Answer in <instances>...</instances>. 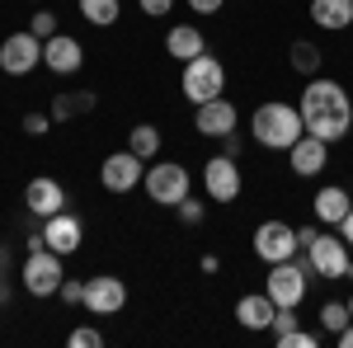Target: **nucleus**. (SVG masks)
Here are the masks:
<instances>
[{
  "mask_svg": "<svg viewBox=\"0 0 353 348\" xmlns=\"http://www.w3.org/2000/svg\"><path fill=\"white\" fill-rule=\"evenodd\" d=\"M0 296H5V278H0Z\"/></svg>",
  "mask_w": 353,
  "mask_h": 348,
  "instance_id": "40",
  "label": "nucleus"
},
{
  "mask_svg": "<svg viewBox=\"0 0 353 348\" xmlns=\"http://www.w3.org/2000/svg\"><path fill=\"white\" fill-rule=\"evenodd\" d=\"M254 254H259L264 264L297 259V254H301L297 226H288V221H259V226H254Z\"/></svg>",
  "mask_w": 353,
  "mask_h": 348,
  "instance_id": "8",
  "label": "nucleus"
},
{
  "mask_svg": "<svg viewBox=\"0 0 353 348\" xmlns=\"http://www.w3.org/2000/svg\"><path fill=\"white\" fill-rule=\"evenodd\" d=\"M94 104H99L94 90H61V94L52 99V123H71L76 113H90Z\"/></svg>",
  "mask_w": 353,
  "mask_h": 348,
  "instance_id": "22",
  "label": "nucleus"
},
{
  "mask_svg": "<svg viewBox=\"0 0 353 348\" xmlns=\"http://www.w3.org/2000/svg\"><path fill=\"white\" fill-rule=\"evenodd\" d=\"M57 296H61L66 306H81V301H85V283H81V278H66V283L57 287Z\"/></svg>",
  "mask_w": 353,
  "mask_h": 348,
  "instance_id": "31",
  "label": "nucleus"
},
{
  "mask_svg": "<svg viewBox=\"0 0 353 348\" xmlns=\"http://www.w3.org/2000/svg\"><path fill=\"white\" fill-rule=\"evenodd\" d=\"M174 216H179V221H184V226H198V221H203V216H208V207H203V203H198V198H184V203H179V207H174Z\"/></svg>",
  "mask_w": 353,
  "mask_h": 348,
  "instance_id": "29",
  "label": "nucleus"
},
{
  "mask_svg": "<svg viewBox=\"0 0 353 348\" xmlns=\"http://www.w3.org/2000/svg\"><path fill=\"white\" fill-rule=\"evenodd\" d=\"M221 156H236V161H241V132H226V136H221Z\"/></svg>",
  "mask_w": 353,
  "mask_h": 348,
  "instance_id": "34",
  "label": "nucleus"
},
{
  "mask_svg": "<svg viewBox=\"0 0 353 348\" xmlns=\"http://www.w3.org/2000/svg\"><path fill=\"white\" fill-rule=\"evenodd\" d=\"M141 179H146V161L137 151H113L99 165V184L109 193H132V188H141Z\"/></svg>",
  "mask_w": 353,
  "mask_h": 348,
  "instance_id": "11",
  "label": "nucleus"
},
{
  "mask_svg": "<svg viewBox=\"0 0 353 348\" xmlns=\"http://www.w3.org/2000/svg\"><path fill=\"white\" fill-rule=\"evenodd\" d=\"M137 5H141V14H146V19H165V14L174 10V0H137Z\"/></svg>",
  "mask_w": 353,
  "mask_h": 348,
  "instance_id": "33",
  "label": "nucleus"
},
{
  "mask_svg": "<svg viewBox=\"0 0 353 348\" xmlns=\"http://www.w3.org/2000/svg\"><path fill=\"white\" fill-rule=\"evenodd\" d=\"M19 283H24L28 296H57V287L66 283V268H61V254L57 249H28L24 268H19Z\"/></svg>",
  "mask_w": 353,
  "mask_h": 348,
  "instance_id": "6",
  "label": "nucleus"
},
{
  "mask_svg": "<svg viewBox=\"0 0 353 348\" xmlns=\"http://www.w3.org/2000/svg\"><path fill=\"white\" fill-rule=\"evenodd\" d=\"M306 283H311V268L297 264V259H283V264H269L264 292H269L278 306H292V311H297L301 301H306Z\"/></svg>",
  "mask_w": 353,
  "mask_h": 348,
  "instance_id": "7",
  "label": "nucleus"
},
{
  "mask_svg": "<svg viewBox=\"0 0 353 348\" xmlns=\"http://www.w3.org/2000/svg\"><path fill=\"white\" fill-rule=\"evenodd\" d=\"M297 108H301L306 132L330 141V146L353 132V99H349V90L339 81H330V76H311L306 90H301V99H297Z\"/></svg>",
  "mask_w": 353,
  "mask_h": 348,
  "instance_id": "1",
  "label": "nucleus"
},
{
  "mask_svg": "<svg viewBox=\"0 0 353 348\" xmlns=\"http://www.w3.org/2000/svg\"><path fill=\"white\" fill-rule=\"evenodd\" d=\"M321 344V334H316V329H292V334H283V339H278V348H316Z\"/></svg>",
  "mask_w": 353,
  "mask_h": 348,
  "instance_id": "28",
  "label": "nucleus"
},
{
  "mask_svg": "<svg viewBox=\"0 0 353 348\" xmlns=\"http://www.w3.org/2000/svg\"><path fill=\"white\" fill-rule=\"evenodd\" d=\"M179 90H184V99H189L193 108L208 104V99H217L221 90H226V66H221L212 52L193 57V61H184V76H179Z\"/></svg>",
  "mask_w": 353,
  "mask_h": 348,
  "instance_id": "5",
  "label": "nucleus"
},
{
  "mask_svg": "<svg viewBox=\"0 0 353 348\" xmlns=\"http://www.w3.org/2000/svg\"><path fill=\"white\" fill-rule=\"evenodd\" d=\"M349 316H353V296H349Z\"/></svg>",
  "mask_w": 353,
  "mask_h": 348,
  "instance_id": "41",
  "label": "nucleus"
},
{
  "mask_svg": "<svg viewBox=\"0 0 353 348\" xmlns=\"http://www.w3.org/2000/svg\"><path fill=\"white\" fill-rule=\"evenodd\" d=\"M52 127H57L52 113H38V108H33V113H24V132H28V136H48Z\"/></svg>",
  "mask_w": 353,
  "mask_h": 348,
  "instance_id": "30",
  "label": "nucleus"
},
{
  "mask_svg": "<svg viewBox=\"0 0 353 348\" xmlns=\"http://www.w3.org/2000/svg\"><path fill=\"white\" fill-rule=\"evenodd\" d=\"M236 123H241V113H236V104H231L226 94H217V99H208V104L193 108V127H198V136L221 141L226 132H236Z\"/></svg>",
  "mask_w": 353,
  "mask_h": 348,
  "instance_id": "13",
  "label": "nucleus"
},
{
  "mask_svg": "<svg viewBox=\"0 0 353 348\" xmlns=\"http://www.w3.org/2000/svg\"><path fill=\"white\" fill-rule=\"evenodd\" d=\"M28 33H38V38L61 33V28H57V14H52V10H33V14H28Z\"/></svg>",
  "mask_w": 353,
  "mask_h": 348,
  "instance_id": "27",
  "label": "nucleus"
},
{
  "mask_svg": "<svg viewBox=\"0 0 353 348\" xmlns=\"http://www.w3.org/2000/svg\"><path fill=\"white\" fill-rule=\"evenodd\" d=\"M38 66H43V38H38V33L19 28V33H10V38L0 43V71H5V76H28V71H38Z\"/></svg>",
  "mask_w": 353,
  "mask_h": 348,
  "instance_id": "10",
  "label": "nucleus"
},
{
  "mask_svg": "<svg viewBox=\"0 0 353 348\" xmlns=\"http://www.w3.org/2000/svg\"><path fill=\"white\" fill-rule=\"evenodd\" d=\"M43 240H48V249H57L61 259H66V254H76V249H81V240H85L81 216L61 207L57 216H48V221H43Z\"/></svg>",
  "mask_w": 353,
  "mask_h": 348,
  "instance_id": "16",
  "label": "nucleus"
},
{
  "mask_svg": "<svg viewBox=\"0 0 353 348\" xmlns=\"http://www.w3.org/2000/svg\"><path fill=\"white\" fill-rule=\"evenodd\" d=\"M198 268H203V273H217L221 259H217V254H203V259H198Z\"/></svg>",
  "mask_w": 353,
  "mask_h": 348,
  "instance_id": "38",
  "label": "nucleus"
},
{
  "mask_svg": "<svg viewBox=\"0 0 353 348\" xmlns=\"http://www.w3.org/2000/svg\"><path fill=\"white\" fill-rule=\"evenodd\" d=\"M71 344H76V348H99V344H104V334H99L94 325H81V329H71Z\"/></svg>",
  "mask_w": 353,
  "mask_h": 348,
  "instance_id": "32",
  "label": "nucleus"
},
{
  "mask_svg": "<svg viewBox=\"0 0 353 348\" xmlns=\"http://www.w3.org/2000/svg\"><path fill=\"white\" fill-rule=\"evenodd\" d=\"M311 19L325 33H344L353 24V0H311Z\"/></svg>",
  "mask_w": 353,
  "mask_h": 348,
  "instance_id": "21",
  "label": "nucleus"
},
{
  "mask_svg": "<svg viewBox=\"0 0 353 348\" xmlns=\"http://www.w3.org/2000/svg\"><path fill=\"white\" fill-rule=\"evenodd\" d=\"M165 52L174 57V61H193V57L208 52V38H203L198 24H174L170 33H165Z\"/></svg>",
  "mask_w": 353,
  "mask_h": 348,
  "instance_id": "19",
  "label": "nucleus"
},
{
  "mask_svg": "<svg viewBox=\"0 0 353 348\" xmlns=\"http://www.w3.org/2000/svg\"><path fill=\"white\" fill-rule=\"evenodd\" d=\"M273 316H278V301H273L269 292H245L241 301H236V320H241V329H269Z\"/></svg>",
  "mask_w": 353,
  "mask_h": 348,
  "instance_id": "18",
  "label": "nucleus"
},
{
  "mask_svg": "<svg viewBox=\"0 0 353 348\" xmlns=\"http://www.w3.org/2000/svg\"><path fill=\"white\" fill-rule=\"evenodd\" d=\"M5 264H10V249H0V278H5Z\"/></svg>",
  "mask_w": 353,
  "mask_h": 348,
  "instance_id": "39",
  "label": "nucleus"
},
{
  "mask_svg": "<svg viewBox=\"0 0 353 348\" xmlns=\"http://www.w3.org/2000/svg\"><path fill=\"white\" fill-rule=\"evenodd\" d=\"M221 5H226V0H189V10H193V14H217Z\"/></svg>",
  "mask_w": 353,
  "mask_h": 348,
  "instance_id": "35",
  "label": "nucleus"
},
{
  "mask_svg": "<svg viewBox=\"0 0 353 348\" xmlns=\"http://www.w3.org/2000/svg\"><path fill=\"white\" fill-rule=\"evenodd\" d=\"M306 132L297 104H283V99H269L250 113V136L264 146V151H292V141Z\"/></svg>",
  "mask_w": 353,
  "mask_h": 348,
  "instance_id": "2",
  "label": "nucleus"
},
{
  "mask_svg": "<svg viewBox=\"0 0 353 348\" xmlns=\"http://www.w3.org/2000/svg\"><path fill=\"white\" fill-rule=\"evenodd\" d=\"M288 61H292V71H297V76H306V81H311V76H321L325 52H321L311 38H297V43H292V52H288Z\"/></svg>",
  "mask_w": 353,
  "mask_h": 348,
  "instance_id": "23",
  "label": "nucleus"
},
{
  "mask_svg": "<svg viewBox=\"0 0 353 348\" xmlns=\"http://www.w3.org/2000/svg\"><path fill=\"white\" fill-rule=\"evenodd\" d=\"M297 236H301L306 268H311L316 278L339 283V278L353 273V254H349V245H344V236H330V231H316V226H306V231H297Z\"/></svg>",
  "mask_w": 353,
  "mask_h": 348,
  "instance_id": "3",
  "label": "nucleus"
},
{
  "mask_svg": "<svg viewBox=\"0 0 353 348\" xmlns=\"http://www.w3.org/2000/svg\"><path fill=\"white\" fill-rule=\"evenodd\" d=\"M90 316H118L128 306V283L113 278V273H94L85 278V301H81Z\"/></svg>",
  "mask_w": 353,
  "mask_h": 348,
  "instance_id": "12",
  "label": "nucleus"
},
{
  "mask_svg": "<svg viewBox=\"0 0 353 348\" xmlns=\"http://www.w3.org/2000/svg\"><path fill=\"white\" fill-rule=\"evenodd\" d=\"M334 344H339V348H353V320L344 325V329H339V334H334Z\"/></svg>",
  "mask_w": 353,
  "mask_h": 348,
  "instance_id": "37",
  "label": "nucleus"
},
{
  "mask_svg": "<svg viewBox=\"0 0 353 348\" xmlns=\"http://www.w3.org/2000/svg\"><path fill=\"white\" fill-rule=\"evenodd\" d=\"M349 320H353L349 301H325V306H321V329H325V334H339Z\"/></svg>",
  "mask_w": 353,
  "mask_h": 348,
  "instance_id": "26",
  "label": "nucleus"
},
{
  "mask_svg": "<svg viewBox=\"0 0 353 348\" xmlns=\"http://www.w3.org/2000/svg\"><path fill=\"white\" fill-rule=\"evenodd\" d=\"M43 66H48L52 76H76V71L85 66L81 38H71V33H52V38H43Z\"/></svg>",
  "mask_w": 353,
  "mask_h": 348,
  "instance_id": "14",
  "label": "nucleus"
},
{
  "mask_svg": "<svg viewBox=\"0 0 353 348\" xmlns=\"http://www.w3.org/2000/svg\"><path fill=\"white\" fill-rule=\"evenodd\" d=\"M141 188H146V198H151V203H161V207L174 212V207L193 193V174L179 161H156V165H146Z\"/></svg>",
  "mask_w": 353,
  "mask_h": 348,
  "instance_id": "4",
  "label": "nucleus"
},
{
  "mask_svg": "<svg viewBox=\"0 0 353 348\" xmlns=\"http://www.w3.org/2000/svg\"><path fill=\"white\" fill-rule=\"evenodd\" d=\"M316 221H325V226H339L344 216H349V207H353V198L344 193L339 184H325V188H316Z\"/></svg>",
  "mask_w": 353,
  "mask_h": 348,
  "instance_id": "20",
  "label": "nucleus"
},
{
  "mask_svg": "<svg viewBox=\"0 0 353 348\" xmlns=\"http://www.w3.org/2000/svg\"><path fill=\"white\" fill-rule=\"evenodd\" d=\"M128 151H137L141 161L151 165L161 156V127H156V123H137L132 132H128Z\"/></svg>",
  "mask_w": 353,
  "mask_h": 348,
  "instance_id": "24",
  "label": "nucleus"
},
{
  "mask_svg": "<svg viewBox=\"0 0 353 348\" xmlns=\"http://www.w3.org/2000/svg\"><path fill=\"white\" fill-rule=\"evenodd\" d=\"M24 203H28V212L38 216V221H48V216H57L61 207H66V188L57 184V179H48V174H38V179H28Z\"/></svg>",
  "mask_w": 353,
  "mask_h": 348,
  "instance_id": "17",
  "label": "nucleus"
},
{
  "mask_svg": "<svg viewBox=\"0 0 353 348\" xmlns=\"http://www.w3.org/2000/svg\"><path fill=\"white\" fill-rule=\"evenodd\" d=\"M339 236H344V245H349V249H353V207H349V216L339 221Z\"/></svg>",
  "mask_w": 353,
  "mask_h": 348,
  "instance_id": "36",
  "label": "nucleus"
},
{
  "mask_svg": "<svg viewBox=\"0 0 353 348\" xmlns=\"http://www.w3.org/2000/svg\"><path fill=\"white\" fill-rule=\"evenodd\" d=\"M288 165H292V174H297V179H316V174L330 165V141L301 132L297 141H292V151H288Z\"/></svg>",
  "mask_w": 353,
  "mask_h": 348,
  "instance_id": "15",
  "label": "nucleus"
},
{
  "mask_svg": "<svg viewBox=\"0 0 353 348\" xmlns=\"http://www.w3.org/2000/svg\"><path fill=\"white\" fill-rule=\"evenodd\" d=\"M76 5H81V19H85V24L109 28V24H118V5H123V0H76Z\"/></svg>",
  "mask_w": 353,
  "mask_h": 348,
  "instance_id": "25",
  "label": "nucleus"
},
{
  "mask_svg": "<svg viewBox=\"0 0 353 348\" xmlns=\"http://www.w3.org/2000/svg\"><path fill=\"white\" fill-rule=\"evenodd\" d=\"M245 188V174H241V161L236 156H212V161H203V193L212 198V203H236Z\"/></svg>",
  "mask_w": 353,
  "mask_h": 348,
  "instance_id": "9",
  "label": "nucleus"
}]
</instances>
